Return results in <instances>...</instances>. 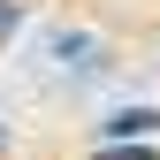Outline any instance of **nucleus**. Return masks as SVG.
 Listing matches in <instances>:
<instances>
[{
  "instance_id": "20e7f679",
  "label": "nucleus",
  "mask_w": 160,
  "mask_h": 160,
  "mask_svg": "<svg viewBox=\"0 0 160 160\" xmlns=\"http://www.w3.org/2000/svg\"><path fill=\"white\" fill-rule=\"evenodd\" d=\"M0 145H8V130H0Z\"/></svg>"
},
{
  "instance_id": "f257e3e1",
  "label": "nucleus",
  "mask_w": 160,
  "mask_h": 160,
  "mask_svg": "<svg viewBox=\"0 0 160 160\" xmlns=\"http://www.w3.org/2000/svg\"><path fill=\"white\" fill-rule=\"evenodd\" d=\"M46 53L69 69H107V46H99L92 31H46Z\"/></svg>"
},
{
  "instance_id": "7ed1b4c3",
  "label": "nucleus",
  "mask_w": 160,
  "mask_h": 160,
  "mask_svg": "<svg viewBox=\"0 0 160 160\" xmlns=\"http://www.w3.org/2000/svg\"><path fill=\"white\" fill-rule=\"evenodd\" d=\"M15 31H23V8H15V0H0V46H8Z\"/></svg>"
},
{
  "instance_id": "f03ea898",
  "label": "nucleus",
  "mask_w": 160,
  "mask_h": 160,
  "mask_svg": "<svg viewBox=\"0 0 160 160\" xmlns=\"http://www.w3.org/2000/svg\"><path fill=\"white\" fill-rule=\"evenodd\" d=\"M137 130H160V107H122L99 122V137H137Z\"/></svg>"
}]
</instances>
